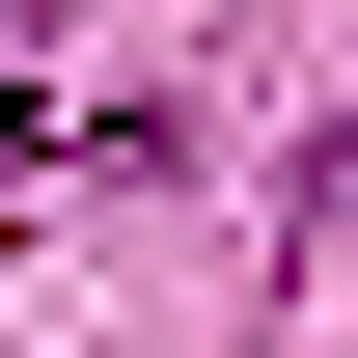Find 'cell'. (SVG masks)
<instances>
[{"label": "cell", "mask_w": 358, "mask_h": 358, "mask_svg": "<svg viewBox=\"0 0 358 358\" xmlns=\"http://www.w3.org/2000/svg\"><path fill=\"white\" fill-rule=\"evenodd\" d=\"M28 166H55V110H28V83H0V193H28Z\"/></svg>", "instance_id": "obj_1"}]
</instances>
